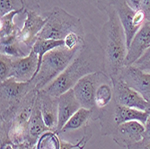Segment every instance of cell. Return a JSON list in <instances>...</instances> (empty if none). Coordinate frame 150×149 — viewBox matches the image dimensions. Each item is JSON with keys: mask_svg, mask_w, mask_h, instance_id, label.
<instances>
[{"mask_svg": "<svg viewBox=\"0 0 150 149\" xmlns=\"http://www.w3.org/2000/svg\"><path fill=\"white\" fill-rule=\"evenodd\" d=\"M103 70L104 57L100 40L89 33L85 35L83 47L70 65L42 90L53 97H59L72 89L83 76Z\"/></svg>", "mask_w": 150, "mask_h": 149, "instance_id": "6da1fadb", "label": "cell"}, {"mask_svg": "<svg viewBox=\"0 0 150 149\" xmlns=\"http://www.w3.org/2000/svg\"><path fill=\"white\" fill-rule=\"evenodd\" d=\"M104 11L107 13L108 21L103 26L100 39L104 57L103 72L114 81L120 78L124 68L128 53L126 35L114 6H108Z\"/></svg>", "mask_w": 150, "mask_h": 149, "instance_id": "7a4b0ae2", "label": "cell"}, {"mask_svg": "<svg viewBox=\"0 0 150 149\" xmlns=\"http://www.w3.org/2000/svg\"><path fill=\"white\" fill-rule=\"evenodd\" d=\"M82 47L83 45L69 49L64 45L46 53L42 59L39 73L32 80L35 84L36 90L44 89L62 74L76 57Z\"/></svg>", "mask_w": 150, "mask_h": 149, "instance_id": "3957f363", "label": "cell"}, {"mask_svg": "<svg viewBox=\"0 0 150 149\" xmlns=\"http://www.w3.org/2000/svg\"><path fill=\"white\" fill-rule=\"evenodd\" d=\"M48 21L42 30L38 34V38L46 40H64L70 33H76L85 37L84 28L81 20L63 8L55 6L47 13Z\"/></svg>", "mask_w": 150, "mask_h": 149, "instance_id": "277c9868", "label": "cell"}, {"mask_svg": "<svg viewBox=\"0 0 150 149\" xmlns=\"http://www.w3.org/2000/svg\"><path fill=\"white\" fill-rule=\"evenodd\" d=\"M1 121H7L32 91L36 89L33 81L18 82L10 77L1 82Z\"/></svg>", "mask_w": 150, "mask_h": 149, "instance_id": "5b68a950", "label": "cell"}, {"mask_svg": "<svg viewBox=\"0 0 150 149\" xmlns=\"http://www.w3.org/2000/svg\"><path fill=\"white\" fill-rule=\"evenodd\" d=\"M107 78H110L104 72H95L83 76L74 85L73 91L81 107L93 110L95 108V92L97 86Z\"/></svg>", "mask_w": 150, "mask_h": 149, "instance_id": "8992f818", "label": "cell"}, {"mask_svg": "<svg viewBox=\"0 0 150 149\" xmlns=\"http://www.w3.org/2000/svg\"><path fill=\"white\" fill-rule=\"evenodd\" d=\"M126 35L127 48L129 47L136 33L146 21V16L141 10H134L126 0H119L113 5Z\"/></svg>", "mask_w": 150, "mask_h": 149, "instance_id": "52a82bcc", "label": "cell"}, {"mask_svg": "<svg viewBox=\"0 0 150 149\" xmlns=\"http://www.w3.org/2000/svg\"><path fill=\"white\" fill-rule=\"evenodd\" d=\"M113 100L116 103L140 111H146L148 102H146L139 93L129 87L120 77L112 81Z\"/></svg>", "mask_w": 150, "mask_h": 149, "instance_id": "ba28073f", "label": "cell"}, {"mask_svg": "<svg viewBox=\"0 0 150 149\" xmlns=\"http://www.w3.org/2000/svg\"><path fill=\"white\" fill-rule=\"evenodd\" d=\"M24 13H26V19L23 28L17 32V39L31 50L38 38V34L46 24L48 18L47 16L42 17L39 16L37 11L33 10H25Z\"/></svg>", "mask_w": 150, "mask_h": 149, "instance_id": "9c48e42d", "label": "cell"}, {"mask_svg": "<svg viewBox=\"0 0 150 149\" xmlns=\"http://www.w3.org/2000/svg\"><path fill=\"white\" fill-rule=\"evenodd\" d=\"M132 89L139 93L143 98L150 102V73L139 69L135 66H124L120 76Z\"/></svg>", "mask_w": 150, "mask_h": 149, "instance_id": "30bf717a", "label": "cell"}, {"mask_svg": "<svg viewBox=\"0 0 150 149\" xmlns=\"http://www.w3.org/2000/svg\"><path fill=\"white\" fill-rule=\"evenodd\" d=\"M150 48V21L146 20L128 48L124 66H132Z\"/></svg>", "mask_w": 150, "mask_h": 149, "instance_id": "8fae6325", "label": "cell"}, {"mask_svg": "<svg viewBox=\"0 0 150 149\" xmlns=\"http://www.w3.org/2000/svg\"><path fill=\"white\" fill-rule=\"evenodd\" d=\"M145 125L138 120H131L119 125L113 135V138L120 145L128 147L143 139L145 137Z\"/></svg>", "mask_w": 150, "mask_h": 149, "instance_id": "7c38bea8", "label": "cell"}, {"mask_svg": "<svg viewBox=\"0 0 150 149\" xmlns=\"http://www.w3.org/2000/svg\"><path fill=\"white\" fill-rule=\"evenodd\" d=\"M37 69L38 55L32 49L28 56L13 59L10 77L18 82H29L34 78Z\"/></svg>", "mask_w": 150, "mask_h": 149, "instance_id": "4fadbf2b", "label": "cell"}, {"mask_svg": "<svg viewBox=\"0 0 150 149\" xmlns=\"http://www.w3.org/2000/svg\"><path fill=\"white\" fill-rule=\"evenodd\" d=\"M110 117H111L110 119H112L113 128L115 131L116 128L119 125H120L121 123L127 122V121L138 120L145 125L149 117V114L145 111H140L138 109H135V108L120 105L114 102L113 105L111 108Z\"/></svg>", "mask_w": 150, "mask_h": 149, "instance_id": "5bb4252c", "label": "cell"}, {"mask_svg": "<svg viewBox=\"0 0 150 149\" xmlns=\"http://www.w3.org/2000/svg\"><path fill=\"white\" fill-rule=\"evenodd\" d=\"M38 95L40 102L42 114L46 126L50 130L56 131L59 117V97H53L43 90L39 91Z\"/></svg>", "mask_w": 150, "mask_h": 149, "instance_id": "9a60e30c", "label": "cell"}, {"mask_svg": "<svg viewBox=\"0 0 150 149\" xmlns=\"http://www.w3.org/2000/svg\"><path fill=\"white\" fill-rule=\"evenodd\" d=\"M81 105L76 98L73 88L59 96V117L56 133L62 129L69 119L80 109Z\"/></svg>", "mask_w": 150, "mask_h": 149, "instance_id": "2e32d148", "label": "cell"}, {"mask_svg": "<svg viewBox=\"0 0 150 149\" xmlns=\"http://www.w3.org/2000/svg\"><path fill=\"white\" fill-rule=\"evenodd\" d=\"M39 92V91H38ZM50 129L46 126L44 119L40 110V102L39 95H37L33 109L29 119L28 123V134H27L26 142L30 143L32 145H35L40 137L46 131H49Z\"/></svg>", "mask_w": 150, "mask_h": 149, "instance_id": "e0dca14e", "label": "cell"}, {"mask_svg": "<svg viewBox=\"0 0 150 149\" xmlns=\"http://www.w3.org/2000/svg\"><path fill=\"white\" fill-rule=\"evenodd\" d=\"M1 39V54H5L11 58H24L29 55V53H26L21 47V42L17 39V33L12 34Z\"/></svg>", "mask_w": 150, "mask_h": 149, "instance_id": "ac0fdd59", "label": "cell"}, {"mask_svg": "<svg viewBox=\"0 0 150 149\" xmlns=\"http://www.w3.org/2000/svg\"><path fill=\"white\" fill-rule=\"evenodd\" d=\"M113 101V85L111 78H107L97 86L95 92V107L103 109Z\"/></svg>", "mask_w": 150, "mask_h": 149, "instance_id": "d6986e66", "label": "cell"}, {"mask_svg": "<svg viewBox=\"0 0 150 149\" xmlns=\"http://www.w3.org/2000/svg\"><path fill=\"white\" fill-rule=\"evenodd\" d=\"M64 45H65L64 40H46V39L37 38L35 43L33 44L32 48V49L38 55V69L36 72V75L40 71V65H42V59L45 54L50 51L51 49H54Z\"/></svg>", "mask_w": 150, "mask_h": 149, "instance_id": "ffe728a7", "label": "cell"}, {"mask_svg": "<svg viewBox=\"0 0 150 149\" xmlns=\"http://www.w3.org/2000/svg\"><path fill=\"white\" fill-rule=\"evenodd\" d=\"M92 114H93V110H89V109H86V108L81 107L80 109L69 119V121L65 124V126L59 132V134L82 128L88 122V120L90 119Z\"/></svg>", "mask_w": 150, "mask_h": 149, "instance_id": "44dd1931", "label": "cell"}, {"mask_svg": "<svg viewBox=\"0 0 150 149\" xmlns=\"http://www.w3.org/2000/svg\"><path fill=\"white\" fill-rule=\"evenodd\" d=\"M20 13H23V11H13L7 13V15L0 17V38H4L12 34L17 33L19 32L20 29L13 23V18Z\"/></svg>", "mask_w": 150, "mask_h": 149, "instance_id": "7402d4cb", "label": "cell"}, {"mask_svg": "<svg viewBox=\"0 0 150 149\" xmlns=\"http://www.w3.org/2000/svg\"><path fill=\"white\" fill-rule=\"evenodd\" d=\"M35 149H60V143L56 131L49 130L38 139Z\"/></svg>", "mask_w": 150, "mask_h": 149, "instance_id": "603a6c76", "label": "cell"}, {"mask_svg": "<svg viewBox=\"0 0 150 149\" xmlns=\"http://www.w3.org/2000/svg\"><path fill=\"white\" fill-rule=\"evenodd\" d=\"M26 9L24 0H1L0 4V17H2L13 11H23Z\"/></svg>", "mask_w": 150, "mask_h": 149, "instance_id": "cb8c5ba5", "label": "cell"}, {"mask_svg": "<svg viewBox=\"0 0 150 149\" xmlns=\"http://www.w3.org/2000/svg\"><path fill=\"white\" fill-rule=\"evenodd\" d=\"M13 59L5 54L0 55V80L1 82L10 77Z\"/></svg>", "mask_w": 150, "mask_h": 149, "instance_id": "d4e9b609", "label": "cell"}, {"mask_svg": "<svg viewBox=\"0 0 150 149\" xmlns=\"http://www.w3.org/2000/svg\"><path fill=\"white\" fill-rule=\"evenodd\" d=\"M88 127L86 126V129H85V135L82 138V139L80 141H78L76 144H71L67 141H65V140H62L59 138V143H60V149H75V148H79V149H84L86 143L89 141V139L91 138L92 137V133H90L88 135Z\"/></svg>", "mask_w": 150, "mask_h": 149, "instance_id": "484cf974", "label": "cell"}, {"mask_svg": "<svg viewBox=\"0 0 150 149\" xmlns=\"http://www.w3.org/2000/svg\"><path fill=\"white\" fill-rule=\"evenodd\" d=\"M133 66L139 67V69L150 73V48L143 54V56L136 61Z\"/></svg>", "mask_w": 150, "mask_h": 149, "instance_id": "4316f807", "label": "cell"}, {"mask_svg": "<svg viewBox=\"0 0 150 149\" xmlns=\"http://www.w3.org/2000/svg\"><path fill=\"white\" fill-rule=\"evenodd\" d=\"M128 149H150V138H148L145 135L141 141L129 145Z\"/></svg>", "mask_w": 150, "mask_h": 149, "instance_id": "83f0119b", "label": "cell"}, {"mask_svg": "<svg viewBox=\"0 0 150 149\" xmlns=\"http://www.w3.org/2000/svg\"><path fill=\"white\" fill-rule=\"evenodd\" d=\"M146 16V20L150 21V0H140V8Z\"/></svg>", "mask_w": 150, "mask_h": 149, "instance_id": "f1b7e54d", "label": "cell"}, {"mask_svg": "<svg viewBox=\"0 0 150 149\" xmlns=\"http://www.w3.org/2000/svg\"><path fill=\"white\" fill-rule=\"evenodd\" d=\"M117 1H119V0H97L98 8L102 11L105 10L106 7L110 6H113Z\"/></svg>", "mask_w": 150, "mask_h": 149, "instance_id": "f546056e", "label": "cell"}, {"mask_svg": "<svg viewBox=\"0 0 150 149\" xmlns=\"http://www.w3.org/2000/svg\"><path fill=\"white\" fill-rule=\"evenodd\" d=\"M33 146L34 145H32L28 142H23V143L19 144V145H13V149H33Z\"/></svg>", "mask_w": 150, "mask_h": 149, "instance_id": "4dcf8cb0", "label": "cell"}, {"mask_svg": "<svg viewBox=\"0 0 150 149\" xmlns=\"http://www.w3.org/2000/svg\"><path fill=\"white\" fill-rule=\"evenodd\" d=\"M128 4L136 11L139 10L140 8V0H126Z\"/></svg>", "mask_w": 150, "mask_h": 149, "instance_id": "1f68e13d", "label": "cell"}, {"mask_svg": "<svg viewBox=\"0 0 150 149\" xmlns=\"http://www.w3.org/2000/svg\"><path fill=\"white\" fill-rule=\"evenodd\" d=\"M145 128H146V132H145V135L148 138H150V116L148 117L146 122L145 124Z\"/></svg>", "mask_w": 150, "mask_h": 149, "instance_id": "d6a6232c", "label": "cell"}, {"mask_svg": "<svg viewBox=\"0 0 150 149\" xmlns=\"http://www.w3.org/2000/svg\"><path fill=\"white\" fill-rule=\"evenodd\" d=\"M148 114H149V116H150V102H148V107H147V109H146V111Z\"/></svg>", "mask_w": 150, "mask_h": 149, "instance_id": "836d02e7", "label": "cell"}, {"mask_svg": "<svg viewBox=\"0 0 150 149\" xmlns=\"http://www.w3.org/2000/svg\"><path fill=\"white\" fill-rule=\"evenodd\" d=\"M11 149H13V145H11Z\"/></svg>", "mask_w": 150, "mask_h": 149, "instance_id": "e575fe53", "label": "cell"}, {"mask_svg": "<svg viewBox=\"0 0 150 149\" xmlns=\"http://www.w3.org/2000/svg\"><path fill=\"white\" fill-rule=\"evenodd\" d=\"M24 1H25V3H26V0H24Z\"/></svg>", "mask_w": 150, "mask_h": 149, "instance_id": "d590c367", "label": "cell"}]
</instances>
